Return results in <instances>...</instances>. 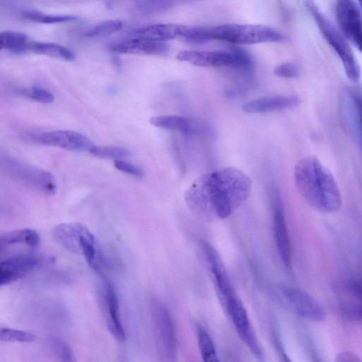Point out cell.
<instances>
[{
  "label": "cell",
  "instance_id": "obj_9",
  "mask_svg": "<svg viewBox=\"0 0 362 362\" xmlns=\"http://www.w3.org/2000/svg\"><path fill=\"white\" fill-rule=\"evenodd\" d=\"M238 335L259 362H265L264 353L255 334L247 310L238 295L223 302Z\"/></svg>",
  "mask_w": 362,
  "mask_h": 362
},
{
  "label": "cell",
  "instance_id": "obj_24",
  "mask_svg": "<svg viewBox=\"0 0 362 362\" xmlns=\"http://www.w3.org/2000/svg\"><path fill=\"white\" fill-rule=\"evenodd\" d=\"M177 1H137L134 3L132 11L138 15L150 16L160 13L172 8Z\"/></svg>",
  "mask_w": 362,
  "mask_h": 362
},
{
  "label": "cell",
  "instance_id": "obj_32",
  "mask_svg": "<svg viewBox=\"0 0 362 362\" xmlns=\"http://www.w3.org/2000/svg\"><path fill=\"white\" fill-rule=\"evenodd\" d=\"M274 75L285 78H295L300 76L298 67L292 62H285L276 66L274 69Z\"/></svg>",
  "mask_w": 362,
  "mask_h": 362
},
{
  "label": "cell",
  "instance_id": "obj_22",
  "mask_svg": "<svg viewBox=\"0 0 362 362\" xmlns=\"http://www.w3.org/2000/svg\"><path fill=\"white\" fill-rule=\"evenodd\" d=\"M30 40L27 35L20 32L5 30L0 33V47L14 54L28 52Z\"/></svg>",
  "mask_w": 362,
  "mask_h": 362
},
{
  "label": "cell",
  "instance_id": "obj_21",
  "mask_svg": "<svg viewBox=\"0 0 362 362\" xmlns=\"http://www.w3.org/2000/svg\"><path fill=\"white\" fill-rule=\"evenodd\" d=\"M151 125L168 130L177 131L184 134H192L193 124L187 117L178 115H158L149 119Z\"/></svg>",
  "mask_w": 362,
  "mask_h": 362
},
{
  "label": "cell",
  "instance_id": "obj_7",
  "mask_svg": "<svg viewBox=\"0 0 362 362\" xmlns=\"http://www.w3.org/2000/svg\"><path fill=\"white\" fill-rule=\"evenodd\" d=\"M151 313L156 346L160 362H177V334L169 312L161 303L155 302Z\"/></svg>",
  "mask_w": 362,
  "mask_h": 362
},
{
  "label": "cell",
  "instance_id": "obj_25",
  "mask_svg": "<svg viewBox=\"0 0 362 362\" xmlns=\"http://www.w3.org/2000/svg\"><path fill=\"white\" fill-rule=\"evenodd\" d=\"M348 101L362 148V93L358 90H349Z\"/></svg>",
  "mask_w": 362,
  "mask_h": 362
},
{
  "label": "cell",
  "instance_id": "obj_23",
  "mask_svg": "<svg viewBox=\"0 0 362 362\" xmlns=\"http://www.w3.org/2000/svg\"><path fill=\"white\" fill-rule=\"evenodd\" d=\"M197 341L203 362H221L213 339L202 325L197 327Z\"/></svg>",
  "mask_w": 362,
  "mask_h": 362
},
{
  "label": "cell",
  "instance_id": "obj_36",
  "mask_svg": "<svg viewBox=\"0 0 362 362\" xmlns=\"http://www.w3.org/2000/svg\"><path fill=\"white\" fill-rule=\"evenodd\" d=\"M275 346L278 355L279 362H292L284 347L282 346L281 342L275 339Z\"/></svg>",
  "mask_w": 362,
  "mask_h": 362
},
{
  "label": "cell",
  "instance_id": "obj_34",
  "mask_svg": "<svg viewBox=\"0 0 362 362\" xmlns=\"http://www.w3.org/2000/svg\"><path fill=\"white\" fill-rule=\"evenodd\" d=\"M348 288L351 295L362 302V276L352 279L349 283Z\"/></svg>",
  "mask_w": 362,
  "mask_h": 362
},
{
  "label": "cell",
  "instance_id": "obj_5",
  "mask_svg": "<svg viewBox=\"0 0 362 362\" xmlns=\"http://www.w3.org/2000/svg\"><path fill=\"white\" fill-rule=\"evenodd\" d=\"M305 6L322 36L340 59L347 77L354 82L358 81L361 77L360 66L344 37L313 1H306Z\"/></svg>",
  "mask_w": 362,
  "mask_h": 362
},
{
  "label": "cell",
  "instance_id": "obj_31",
  "mask_svg": "<svg viewBox=\"0 0 362 362\" xmlns=\"http://www.w3.org/2000/svg\"><path fill=\"white\" fill-rule=\"evenodd\" d=\"M0 339L5 341L32 342L35 340L33 333L11 328H1Z\"/></svg>",
  "mask_w": 362,
  "mask_h": 362
},
{
  "label": "cell",
  "instance_id": "obj_38",
  "mask_svg": "<svg viewBox=\"0 0 362 362\" xmlns=\"http://www.w3.org/2000/svg\"><path fill=\"white\" fill-rule=\"evenodd\" d=\"M358 4H359V6H359V8H360L361 11H362V1H358Z\"/></svg>",
  "mask_w": 362,
  "mask_h": 362
},
{
  "label": "cell",
  "instance_id": "obj_10",
  "mask_svg": "<svg viewBox=\"0 0 362 362\" xmlns=\"http://www.w3.org/2000/svg\"><path fill=\"white\" fill-rule=\"evenodd\" d=\"M30 139L37 144L71 151H88L94 146L86 135L72 130H54L30 134Z\"/></svg>",
  "mask_w": 362,
  "mask_h": 362
},
{
  "label": "cell",
  "instance_id": "obj_17",
  "mask_svg": "<svg viewBox=\"0 0 362 362\" xmlns=\"http://www.w3.org/2000/svg\"><path fill=\"white\" fill-rule=\"evenodd\" d=\"M186 25L175 23H158L138 28L134 33V37L155 42H163L182 38Z\"/></svg>",
  "mask_w": 362,
  "mask_h": 362
},
{
  "label": "cell",
  "instance_id": "obj_20",
  "mask_svg": "<svg viewBox=\"0 0 362 362\" xmlns=\"http://www.w3.org/2000/svg\"><path fill=\"white\" fill-rule=\"evenodd\" d=\"M29 52L66 62H73L76 57L75 52L71 49L53 42L30 40L28 46V52Z\"/></svg>",
  "mask_w": 362,
  "mask_h": 362
},
{
  "label": "cell",
  "instance_id": "obj_13",
  "mask_svg": "<svg viewBox=\"0 0 362 362\" xmlns=\"http://www.w3.org/2000/svg\"><path fill=\"white\" fill-rule=\"evenodd\" d=\"M335 12L344 35L362 52V15L359 6L353 1H338Z\"/></svg>",
  "mask_w": 362,
  "mask_h": 362
},
{
  "label": "cell",
  "instance_id": "obj_16",
  "mask_svg": "<svg viewBox=\"0 0 362 362\" xmlns=\"http://www.w3.org/2000/svg\"><path fill=\"white\" fill-rule=\"evenodd\" d=\"M299 103L300 99L296 95L266 96L244 103L242 110L247 113H265L290 109Z\"/></svg>",
  "mask_w": 362,
  "mask_h": 362
},
{
  "label": "cell",
  "instance_id": "obj_1",
  "mask_svg": "<svg viewBox=\"0 0 362 362\" xmlns=\"http://www.w3.org/2000/svg\"><path fill=\"white\" fill-rule=\"evenodd\" d=\"M252 182L234 167L222 168L197 177L185 193L191 214L211 223L230 216L250 196Z\"/></svg>",
  "mask_w": 362,
  "mask_h": 362
},
{
  "label": "cell",
  "instance_id": "obj_29",
  "mask_svg": "<svg viewBox=\"0 0 362 362\" xmlns=\"http://www.w3.org/2000/svg\"><path fill=\"white\" fill-rule=\"evenodd\" d=\"M122 25V21L118 19L105 21L90 28L86 35L92 37L109 35L119 30Z\"/></svg>",
  "mask_w": 362,
  "mask_h": 362
},
{
  "label": "cell",
  "instance_id": "obj_4",
  "mask_svg": "<svg viewBox=\"0 0 362 362\" xmlns=\"http://www.w3.org/2000/svg\"><path fill=\"white\" fill-rule=\"evenodd\" d=\"M53 235L64 249L83 255L91 268L100 272L103 257L93 234L85 226L75 222L61 223L54 228Z\"/></svg>",
  "mask_w": 362,
  "mask_h": 362
},
{
  "label": "cell",
  "instance_id": "obj_6",
  "mask_svg": "<svg viewBox=\"0 0 362 362\" xmlns=\"http://www.w3.org/2000/svg\"><path fill=\"white\" fill-rule=\"evenodd\" d=\"M0 166L6 176L26 187L48 195L57 191L54 176L45 169L6 155L1 156Z\"/></svg>",
  "mask_w": 362,
  "mask_h": 362
},
{
  "label": "cell",
  "instance_id": "obj_3",
  "mask_svg": "<svg viewBox=\"0 0 362 362\" xmlns=\"http://www.w3.org/2000/svg\"><path fill=\"white\" fill-rule=\"evenodd\" d=\"M204 42L209 40L226 41L236 45H252L262 42H279L285 40L279 30L263 25L226 23L204 28Z\"/></svg>",
  "mask_w": 362,
  "mask_h": 362
},
{
  "label": "cell",
  "instance_id": "obj_18",
  "mask_svg": "<svg viewBox=\"0 0 362 362\" xmlns=\"http://www.w3.org/2000/svg\"><path fill=\"white\" fill-rule=\"evenodd\" d=\"M40 243V235L34 229L22 228L9 231L0 237L1 255L16 247L23 246L33 250L37 248Z\"/></svg>",
  "mask_w": 362,
  "mask_h": 362
},
{
  "label": "cell",
  "instance_id": "obj_33",
  "mask_svg": "<svg viewBox=\"0 0 362 362\" xmlns=\"http://www.w3.org/2000/svg\"><path fill=\"white\" fill-rule=\"evenodd\" d=\"M114 166L119 171L134 177L141 178L144 175V171L141 168L124 159L115 160Z\"/></svg>",
  "mask_w": 362,
  "mask_h": 362
},
{
  "label": "cell",
  "instance_id": "obj_15",
  "mask_svg": "<svg viewBox=\"0 0 362 362\" xmlns=\"http://www.w3.org/2000/svg\"><path fill=\"white\" fill-rule=\"evenodd\" d=\"M109 49L117 53L148 55H164L169 50L165 42L138 37L117 41L111 44Z\"/></svg>",
  "mask_w": 362,
  "mask_h": 362
},
{
  "label": "cell",
  "instance_id": "obj_26",
  "mask_svg": "<svg viewBox=\"0 0 362 362\" xmlns=\"http://www.w3.org/2000/svg\"><path fill=\"white\" fill-rule=\"evenodd\" d=\"M22 16L30 21L48 24L69 22L76 19V16L71 15L50 14L36 10L24 11Z\"/></svg>",
  "mask_w": 362,
  "mask_h": 362
},
{
  "label": "cell",
  "instance_id": "obj_19",
  "mask_svg": "<svg viewBox=\"0 0 362 362\" xmlns=\"http://www.w3.org/2000/svg\"><path fill=\"white\" fill-rule=\"evenodd\" d=\"M105 300L108 311L107 326L110 332L119 342L125 339V332L119 316V301L114 286L107 281L104 284Z\"/></svg>",
  "mask_w": 362,
  "mask_h": 362
},
{
  "label": "cell",
  "instance_id": "obj_12",
  "mask_svg": "<svg viewBox=\"0 0 362 362\" xmlns=\"http://www.w3.org/2000/svg\"><path fill=\"white\" fill-rule=\"evenodd\" d=\"M281 292L288 305L299 316L315 322L325 320L327 314L322 305L306 291L285 286Z\"/></svg>",
  "mask_w": 362,
  "mask_h": 362
},
{
  "label": "cell",
  "instance_id": "obj_14",
  "mask_svg": "<svg viewBox=\"0 0 362 362\" xmlns=\"http://www.w3.org/2000/svg\"><path fill=\"white\" fill-rule=\"evenodd\" d=\"M273 233L279 256L287 268L292 264V248L282 205L279 197L274 201Z\"/></svg>",
  "mask_w": 362,
  "mask_h": 362
},
{
  "label": "cell",
  "instance_id": "obj_11",
  "mask_svg": "<svg viewBox=\"0 0 362 362\" xmlns=\"http://www.w3.org/2000/svg\"><path fill=\"white\" fill-rule=\"evenodd\" d=\"M45 262L44 257L31 253H18L5 257L0 264V285H8L23 278Z\"/></svg>",
  "mask_w": 362,
  "mask_h": 362
},
{
  "label": "cell",
  "instance_id": "obj_2",
  "mask_svg": "<svg viewBox=\"0 0 362 362\" xmlns=\"http://www.w3.org/2000/svg\"><path fill=\"white\" fill-rule=\"evenodd\" d=\"M293 177L299 194L315 211L333 214L341 209L339 187L330 170L316 157L307 156L298 160Z\"/></svg>",
  "mask_w": 362,
  "mask_h": 362
},
{
  "label": "cell",
  "instance_id": "obj_28",
  "mask_svg": "<svg viewBox=\"0 0 362 362\" xmlns=\"http://www.w3.org/2000/svg\"><path fill=\"white\" fill-rule=\"evenodd\" d=\"M49 346L54 356L58 362H77L73 350L62 339L57 337L52 338Z\"/></svg>",
  "mask_w": 362,
  "mask_h": 362
},
{
  "label": "cell",
  "instance_id": "obj_30",
  "mask_svg": "<svg viewBox=\"0 0 362 362\" xmlns=\"http://www.w3.org/2000/svg\"><path fill=\"white\" fill-rule=\"evenodd\" d=\"M18 92L26 98L42 103H51L54 100V95L52 92L39 86L21 88Z\"/></svg>",
  "mask_w": 362,
  "mask_h": 362
},
{
  "label": "cell",
  "instance_id": "obj_8",
  "mask_svg": "<svg viewBox=\"0 0 362 362\" xmlns=\"http://www.w3.org/2000/svg\"><path fill=\"white\" fill-rule=\"evenodd\" d=\"M176 59L202 67L247 68L252 63L250 56L240 49L183 50L177 54Z\"/></svg>",
  "mask_w": 362,
  "mask_h": 362
},
{
  "label": "cell",
  "instance_id": "obj_35",
  "mask_svg": "<svg viewBox=\"0 0 362 362\" xmlns=\"http://www.w3.org/2000/svg\"><path fill=\"white\" fill-rule=\"evenodd\" d=\"M335 362H362V360L353 352L342 351L337 354Z\"/></svg>",
  "mask_w": 362,
  "mask_h": 362
},
{
  "label": "cell",
  "instance_id": "obj_37",
  "mask_svg": "<svg viewBox=\"0 0 362 362\" xmlns=\"http://www.w3.org/2000/svg\"><path fill=\"white\" fill-rule=\"evenodd\" d=\"M357 315L362 321V304L359 306L357 310Z\"/></svg>",
  "mask_w": 362,
  "mask_h": 362
},
{
  "label": "cell",
  "instance_id": "obj_27",
  "mask_svg": "<svg viewBox=\"0 0 362 362\" xmlns=\"http://www.w3.org/2000/svg\"><path fill=\"white\" fill-rule=\"evenodd\" d=\"M90 153L94 156L103 159L122 160L130 156V151L121 146H95L91 148Z\"/></svg>",
  "mask_w": 362,
  "mask_h": 362
}]
</instances>
